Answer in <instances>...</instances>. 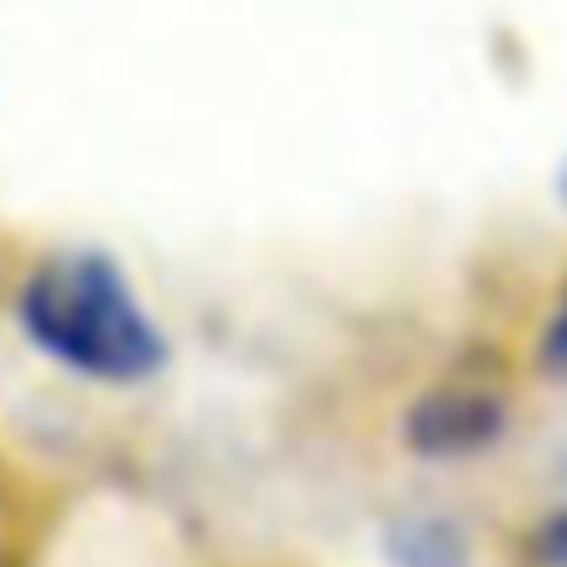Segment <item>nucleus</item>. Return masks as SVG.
Here are the masks:
<instances>
[{"label": "nucleus", "instance_id": "nucleus-1", "mask_svg": "<svg viewBox=\"0 0 567 567\" xmlns=\"http://www.w3.org/2000/svg\"><path fill=\"white\" fill-rule=\"evenodd\" d=\"M21 332L65 372L146 382L166 367V337L136 301L126 271L101 251H61L21 287Z\"/></svg>", "mask_w": 567, "mask_h": 567}, {"label": "nucleus", "instance_id": "nucleus-2", "mask_svg": "<svg viewBox=\"0 0 567 567\" xmlns=\"http://www.w3.org/2000/svg\"><path fill=\"white\" fill-rule=\"evenodd\" d=\"M503 437V402L487 392H432L408 417V442L422 457H467Z\"/></svg>", "mask_w": 567, "mask_h": 567}, {"label": "nucleus", "instance_id": "nucleus-3", "mask_svg": "<svg viewBox=\"0 0 567 567\" xmlns=\"http://www.w3.org/2000/svg\"><path fill=\"white\" fill-rule=\"evenodd\" d=\"M392 563L396 567H467V543L452 523L417 517L392 527Z\"/></svg>", "mask_w": 567, "mask_h": 567}, {"label": "nucleus", "instance_id": "nucleus-4", "mask_svg": "<svg viewBox=\"0 0 567 567\" xmlns=\"http://www.w3.org/2000/svg\"><path fill=\"white\" fill-rule=\"evenodd\" d=\"M533 553H537L543 567H567V513L547 517L543 533H537V543H533Z\"/></svg>", "mask_w": 567, "mask_h": 567}, {"label": "nucleus", "instance_id": "nucleus-5", "mask_svg": "<svg viewBox=\"0 0 567 567\" xmlns=\"http://www.w3.org/2000/svg\"><path fill=\"white\" fill-rule=\"evenodd\" d=\"M543 362L553 367V372H567V301H563V311L547 321V332H543Z\"/></svg>", "mask_w": 567, "mask_h": 567}, {"label": "nucleus", "instance_id": "nucleus-6", "mask_svg": "<svg viewBox=\"0 0 567 567\" xmlns=\"http://www.w3.org/2000/svg\"><path fill=\"white\" fill-rule=\"evenodd\" d=\"M563 202H567V172H563Z\"/></svg>", "mask_w": 567, "mask_h": 567}]
</instances>
